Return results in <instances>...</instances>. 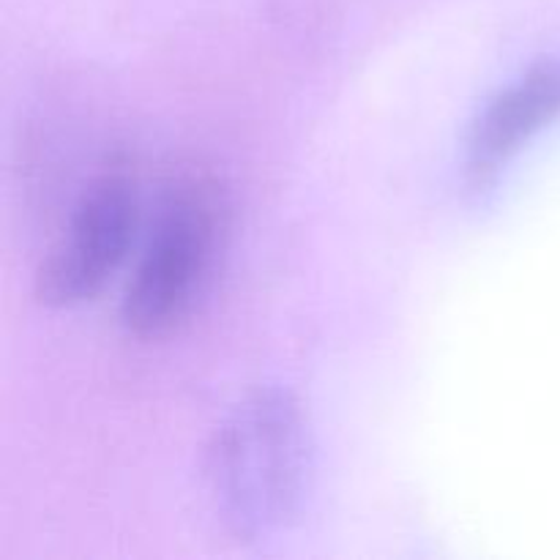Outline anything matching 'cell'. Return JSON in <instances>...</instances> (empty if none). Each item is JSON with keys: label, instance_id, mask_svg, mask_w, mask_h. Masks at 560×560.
<instances>
[{"label": "cell", "instance_id": "277c9868", "mask_svg": "<svg viewBox=\"0 0 560 560\" xmlns=\"http://www.w3.org/2000/svg\"><path fill=\"white\" fill-rule=\"evenodd\" d=\"M556 118H560V60H547L498 93L479 115L468 145L470 175L485 184Z\"/></svg>", "mask_w": 560, "mask_h": 560}, {"label": "cell", "instance_id": "3957f363", "mask_svg": "<svg viewBox=\"0 0 560 560\" xmlns=\"http://www.w3.org/2000/svg\"><path fill=\"white\" fill-rule=\"evenodd\" d=\"M140 191L124 164L104 170L85 189L58 241L36 273V295L47 306L91 301L113 279L135 244Z\"/></svg>", "mask_w": 560, "mask_h": 560}, {"label": "cell", "instance_id": "7a4b0ae2", "mask_svg": "<svg viewBox=\"0 0 560 560\" xmlns=\"http://www.w3.org/2000/svg\"><path fill=\"white\" fill-rule=\"evenodd\" d=\"M224 230L228 206L213 180L180 178L170 186L120 306L135 337H164L195 310L222 252Z\"/></svg>", "mask_w": 560, "mask_h": 560}, {"label": "cell", "instance_id": "6da1fadb", "mask_svg": "<svg viewBox=\"0 0 560 560\" xmlns=\"http://www.w3.org/2000/svg\"><path fill=\"white\" fill-rule=\"evenodd\" d=\"M208 479L224 523L260 536L299 512L310 485V432L288 392L252 394L219 427Z\"/></svg>", "mask_w": 560, "mask_h": 560}]
</instances>
